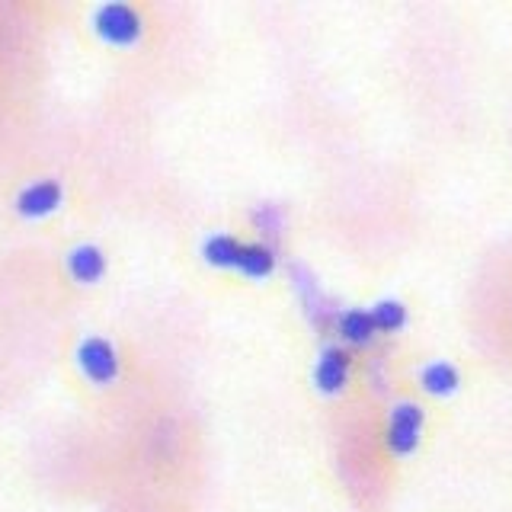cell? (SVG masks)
<instances>
[{
  "label": "cell",
  "instance_id": "obj_7",
  "mask_svg": "<svg viewBox=\"0 0 512 512\" xmlns=\"http://www.w3.org/2000/svg\"><path fill=\"white\" fill-rule=\"evenodd\" d=\"M420 384H423V391L432 397H452L461 384V375L452 362H429L420 372Z\"/></svg>",
  "mask_w": 512,
  "mask_h": 512
},
{
  "label": "cell",
  "instance_id": "obj_11",
  "mask_svg": "<svg viewBox=\"0 0 512 512\" xmlns=\"http://www.w3.org/2000/svg\"><path fill=\"white\" fill-rule=\"evenodd\" d=\"M368 314H372V324H375L378 333H397V330L407 327V308L400 301H394V298L378 301Z\"/></svg>",
  "mask_w": 512,
  "mask_h": 512
},
{
  "label": "cell",
  "instance_id": "obj_4",
  "mask_svg": "<svg viewBox=\"0 0 512 512\" xmlns=\"http://www.w3.org/2000/svg\"><path fill=\"white\" fill-rule=\"evenodd\" d=\"M349 365H352V356L343 346H327L324 352H320L317 368H314L317 391L320 394H340L349 381Z\"/></svg>",
  "mask_w": 512,
  "mask_h": 512
},
{
  "label": "cell",
  "instance_id": "obj_10",
  "mask_svg": "<svg viewBox=\"0 0 512 512\" xmlns=\"http://www.w3.org/2000/svg\"><path fill=\"white\" fill-rule=\"evenodd\" d=\"M202 256L212 266H221V269H228V266H237V256H240V244L231 237V234H212L202 244Z\"/></svg>",
  "mask_w": 512,
  "mask_h": 512
},
{
  "label": "cell",
  "instance_id": "obj_1",
  "mask_svg": "<svg viewBox=\"0 0 512 512\" xmlns=\"http://www.w3.org/2000/svg\"><path fill=\"white\" fill-rule=\"evenodd\" d=\"M426 413L420 404L404 400L391 410V423H388V448L394 455H410L420 445V432H423Z\"/></svg>",
  "mask_w": 512,
  "mask_h": 512
},
{
  "label": "cell",
  "instance_id": "obj_9",
  "mask_svg": "<svg viewBox=\"0 0 512 512\" xmlns=\"http://www.w3.org/2000/svg\"><path fill=\"white\" fill-rule=\"evenodd\" d=\"M237 269L250 279H266L269 272L276 269V253H272L266 244H240Z\"/></svg>",
  "mask_w": 512,
  "mask_h": 512
},
{
  "label": "cell",
  "instance_id": "obj_5",
  "mask_svg": "<svg viewBox=\"0 0 512 512\" xmlns=\"http://www.w3.org/2000/svg\"><path fill=\"white\" fill-rule=\"evenodd\" d=\"M58 202H61L58 180H42V183L26 186L20 196H16V212L26 218H42V215H52Z\"/></svg>",
  "mask_w": 512,
  "mask_h": 512
},
{
  "label": "cell",
  "instance_id": "obj_3",
  "mask_svg": "<svg viewBox=\"0 0 512 512\" xmlns=\"http://www.w3.org/2000/svg\"><path fill=\"white\" fill-rule=\"evenodd\" d=\"M77 362H80V368H84V375L96 384H109L119 375L116 352H112V346L106 340H100V336H90V340L80 343Z\"/></svg>",
  "mask_w": 512,
  "mask_h": 512
},
{
  "label": "cell",
  "instance_id": "obj_12",
  "mask_svg": "<svg viewBox=\"0 0 512 512\" xmlns=\"http://www.w3.org/2000/svg\"><path fill=\"white\" fill-rule=\"evenodd\" d=\"M253 221H256V228H263V231H269V234H276V231H282V221H285V215H282V208L263 205V208H256Z\"/></svg>",
  "mask_w": 512,
  "mask_h": 512
},
{
  "label": "cell",
  "instance_id": "obj_6",
  "mask_svg": "<svg viewBox=\"0 0 512 512\" xmlns=\"http://www.w3.org/2000/svg\"><path fill=\"white\" fill-rule=\"evenodd\" d=\"M336 333L343 336L349 346H368L375 340V324H372V314L362 311V308H346L336 314Z\"/></svg>",
  "mask_w": 512,
  "mask_h": 512
},
{
  "label": "cell",
  "instance_id": "obj_8",
  "mask_svg": "<svg viewBox=\"0 0 512 512\" xmlns=\"http://www.w3.org/2000/svg\"><path fill=\"white\" fill-rule=\"evenodd\" d=\"M68 266H71V276L77 282H96L106 272V256L100 247H93V244H84V247H77L71 256H68Z\"/></svg>",
  "mask_w": 512,
  "mask_h": 512
},
{
  "label": "cell",
  "instance_id": "obj_2",
  "mask_svg": "<svg viewBox=\"0 0 512 512\" xmlns=\"http://www.w3.org/2000/svg\"><path fill=\"white\" fill-rule=\"evenodd\" d=\"M93 26L112 45H132L141 36V16L128 4H103L93 13Z\"/></svg>",
  "mask_w": 512,
  "mask_h": 512
}]
</instances>
